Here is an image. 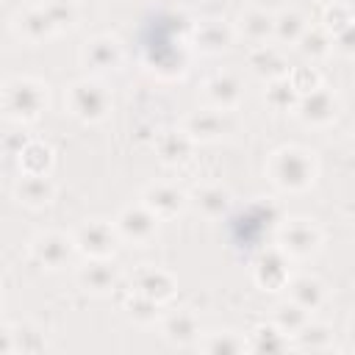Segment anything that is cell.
Instances as JSON below:
<instances>
[{
  "instance_id": "obj_10",
  "label": "cell",
  "mask_w": 355,
  "mask_h": 355,
  "mask_svg": "<svg viewBox=\"0 0 355 355\" xmlns=\"http://www.w3.org/2000/svg\"><path fill=\"white\" fill-rule=\"evenodd\" d=\"M255 280L261 288L269 291H280L288 288V266H286V252L283 250H269L261 255L258 266H255Z\"/></svg>"
},
{
  "instance_id": "obj_20",
  "label": "cell",
  "mask_w": 355,
  "mask_h": 355,
  "mask_svg": "<svg viewBox=\"0 0 355 355\" xmlns=\"http://www.w3.org/2000/svg\"><path fill=\"white\" fill-rule=\"evenodd\" d=\"M164 333H166V338H169L172 344L186 347V344H191V341L200 336V324H197L194 313H189V311H178V313L166 316V322H164Z\"/></svg>"
},
{
  "instance_id": "obj_28",
  "label": "cell",
  "mask_w": 355,
  "mask_h": 355,
  "mask_svg": "<svg viewBox=\"0 0 355 355\" xmlns=\"http://www.w3.org/2000/svg\"><path fill=\"white\" fill-rule=\"evenodd\" d=\"M227 205H230V194L222 186H205V189L197 191V208L205 216H211V219L214 216H222L227 211Z\"/></svg>"
},
{
  "instance_id": "obj_24",
  "label": "cell",
  "mask_w": 355,
  "mask_h": 355,
  "mask_svg": "<svg viewBox=\"0 0 355 355\" xmlns=\"http://www.w3.org/2000/svg\"><path fill=\"white\" fill-rule=\"evenodd\" d=\"M286 347H288V336L275 322L272 324H261L252 333V341H250L252 352H283Z\"/></svg>"
},
{
  "instance_id": "obj_31",
  "label": "cell",
  "mask_w": 355,
  "mask_h": 355,
  "mask_svg": "<svg viewBox=\"0 0 355 355\" xmlns=\"http://www.w3.org/2000/svg\"><path fill=\"white\" fill-rule=\"evenodd\" d=\"M333 344V333L324 327V324H305L300 333H297V347L302 349H327Z\"/></svg>"
},
{
  "instance_id": "obj_19",
  "label": "cell",
  "mask_w": 355,
  "mask_h": 355,
  "mask_svg": "<svg viewBox=\"0 0 355 355\" xmlns=\"http://www.w3.org/2000/svg\"><path fill=\"white\" fill-rule=\"evenodd\" d=\"M288 291H291V300H294L297 305H302L308 313L316 311V308L324 302V288H322V283H319L316 277H308V275L288 280Z\"/></svg>"
},
{
  "instance_id": "obj_25",
  "label": "cell",
  "mask_w": 355,
  "mask_h": 355,
  "mask_svg": "<svg viewBox=\"0 0 355 355\" xmlns=\"http://www.w3.org/2000/svg\"><path fill=\"white\" fill-rule=\"evenodd\" d=\"M266 103H269L275 111H288V108H297V103H300V92L291 86L288 75H286V78H275V80H269V89H266Z\"/></svg>"
},
{
  "instance_id": "obj_8",
  "label": "cell",
  "mask_w": 355,
  "mask_h": 355,
  "mask_svg": "<svg viewBox=\"0 0 355 355\" xmlns=\"http://www.w3.org/2000/svg\"><path fill=\"white\" fill-rule=\"evenodd\" d=\"M297 114L308 125H327L338 114V100L333 97V92H327L324 86H319V89H313V92H308V94L300 97Z\"/></svg>"
},
{
  "instance_id": "obj_17",
  "label": "cell",
  "mask_w": 355,
  "mask_h": 355,
  "mask_svg": "<svg viewBox=\"0 0 355 355\" xmlns=\"http://www.w3.org/2000/svg\"><path fill=\"white\" fill-rule=\"evenodd\" d=\"M241 31L250 42L263 44L275 36V14H269L263 8H250L241 14Z\"/></svg>"
},
{
  "instance_id": "obj_34",
  "label": "cell",
  "mask_w": 355,
  "mask_h": 355,
  "mask_svg": "<svg viewBox=\"0 0 355 355\" xmlns=\"http://www.w3.org/2000/svg\"><path fill=\"white\" fill-rule=\"evenodd\" d=\"M352 22V14H349V6L347 3H333L327 6V14H324V28L338 33L341 28H347Z\"/></svg>"
},
{
  "instance_id": "obj_30",
  "label": "cell",
  "mask_w": 355,
  "mask_h": 355,
  "mask_svg": "<svg viewBox=\"0 0 355 355\" xmlns=\"http://www.w3.org/2000/svg\"><path fill=\"white\" fill-rule=\"evenodd\" d=\"M297 44H300V50H302L305 55H311V58H322V55L330 53V47H333V36L327 33V28H308Z\"/></svg>"
},
{
  "instance_id": "obj_26",
  "label": "cell",
  "mask_w": 355,
  "mask_h": 355,
  "mask_svg": "<svg viewBox=\"0 0 355 355\" xmlns=\"http://www.w3.org/2000/svg\"><path fill=\"white\" fill-rule=\"evenodd\" d=\"M17 155H19V166H22L25 175H47V166L53 161L50 150L39 141H28Z\"/></svg>"
},
{
  "instance_id": "obj_21",
  "label": "cell",
  "mask_w": 355,
  "mask_h": 355,
  "mask_svg": "<svg viewBox=\"0 0 355 355\" xmlns=\"http://www.w3.org/2000/svg\"><path fill=\"white\" fill-rule=\"evenodd\" d=\"M230 39H233V31H230L225 22H219V19L202 22V25L197 28V36H194V42H197L205 53H219V50H225V47L230 44Z\"/></svg>"
},
{
  "instance_id": "obj_14",
  "label": "cell",
  "mask_w": 355,
  "mask_h": 355,
  "mask_svg": "<svg viewBox=\"0 0 355 355\" xmlns=\"http://www.w3.org/2000/svg\"><path fill=\"white\" fill-rule=\"evenodd\" d=\"M133 291H136V294H144V297H150V300H155V302H166V300L175 294V283H172V277H169L166 272H161V269H144V272H139Z\"/></svg>"
},
{
  "instance_id": "obj_11",
  "label": "cell",
  "mask_w": 355,
  "mask_h": 355,
  "mask_svg": "<svg viewBox=\"0 0 355 355\" xmlns=\"http://www.w3.org/2000/svg\"><path fill=\"white\" fill-rule=\"evenodd\" d=\"M250 67H252L255 75L269 78V80H275V78H286V75H288V67H286L280 50L272 47V44H258V47L252 50V55H250Z\"/></svg>"
},
{
  "instance_id": "obj_4",
  "label": "cell",
  "mask_w": 355,
  "mask_h": 355,
  "mask_svg": "<svg viewBox=\"0 0 355 355\" xmlns=\"http://www.w3.org/2000/svg\"><path fill=\"white\" fill-rule=\"evenodd\" d=\"M116 241H119V230L111 227L108 222L103 219H92L86 222L78 233H75V244L83 255L89 258H111L114 250H116Z\"/></svg>"
},
{
  "instance_id": "obj_3",
  "label": "cell",
  "mask_w": 355,
  "mask_h": 355,
  "mask_svg": "<svg viewBox=\"0 0 355 355\" xmlns=\"http://www.w3.org/2000/svg\"><path fill=\"white\" fill-rule=\"evenodd\" d=\"M69 111L83 119V122H100L105 114H108V105H111V97L108 92L94 83V80H78L69 86Z\"/></svg>"
},
{
  "instance_id": "obj_37",
  "label": "cell",
  "mask_w": 355,
  "mask_h": 355,
  "mask_svg": "<svg viewBox=\"0 0 355 355\" xmlns=\"http://www.w3.org/2000/svg\"><path fill=\"white\" fill-rule=\"evenodd\" d=\"M333 44H336L341 53L355 55V19H352L347 28H341L338 33H333Z\"/></svg>"
},
{
  "instance_id": "obj_12",
  "label": "cell",
  "mask_w": 355,
  "mask_h": 355,
  "mask_svg": "<svg viewBox=\"0 0 355 355\" xmlns=\"http://www.w3.org/2000/svg\"><path fill=\"white\" fill-rule=\"evenodd\" d=\"M191 144H194V139L186 130H164L155 141V150H158V158L164 164H180L189 158Z\"/></svg>"
},
{
  "instance_id": "obj_2",
  "label": "cell",
  "mask_w": 355,
  "mask_h": 355,
  "mask_svg": "<svg viewBox=\"0 0 355 355\" xmlns=\"http://www.w3.org/2000/svg\"><path fill=\"white\" fill-rule=\"evenodd\" d=\"M47 103V92L42 83L31 78H17L6 86V114L17 122H31L42 114Z\"/></svg>"
},
{
  "instance_id": "obj_32",
  "label": "cell",
  "mask_w": 355,
  "mask_h": 355,
  "mask_svg": "<svg viewBox=\"0 0 355 355\" xmlns=\"http://www.w3.org/2000/svg\"><path fill=\"white\" fill-rule=\"evenodd\" d=\"M250 344L244 341V338H239L236 333H214V338H208L205 344H202V349L205 352H222V355H230V352H241V349H247Z\"/></svg>"
},
{
  "instance_id": "obj_6",
  "label": "cell",
  "mask_w": 355,
  "mask_h": 355,
  "mask_svg": "<svg viewBox=\"0 0 355 355\" xmlns=\"http://www.w3.org/2000/svg\"><path fill=\"white\" fill-rule=\"evenodd\" d=\"M155 227H158V216L141 202V205H133V208H125L116 219V230L122 239L128 241H150L155 236Z\"/></svg>"
},
{
  "instance_id": "obj_13",
  "label": "cell",
  "mask_w": 355,
  "mask_h": 355,
  "mask_svg": "<svg viewBox=\"0 0 355 355\" xmlns=\"http://www.w3.org/2000/svg\"><path fill=\"white\" fill-rule=\"evenodd\" d=\"M205 92H208V100H211L216 108H222V111H225V108H233V105L241 100V83H239V78L230 75V72L214 75V78L208 80Z\"/></svg>"
},
{
  "instance_id": "obj_15",
  "label": "cell",
  "mask_w": 355,
  "mask_h": 355,
  "mask_svg": "<svg viewBox=\"0 0 355 355\" xmlns=\"http://www.w3.org/2000/svg\"><path fill=\"white\" fill-rule=\"evenodd\" d=\"M183 130L197 141H211V139H216V136H222L225 133V116L219 114V111H197V114H191L189 119H186V125H183Z\"/></svg>"
},
{
  "instance_id": "obj_7",
  "label": "cell",
  "mask_w": 355,
  "mask_h": 355,
  "mask_svg": "<svg viewBox=\"0 0 355 355\" xmlns=\"http://www.w3.org/2000/svg\"><path fill=\"white\" fill-rule=\"evenodd\" d=\"M319 247V227L308 219H291L280 230V250L297 258L311 255Z\"/></svg>"
},
{
  "instance_id": "obj_9",
  "label": "cell",
  "mask_w": 355,
  "mask_h": 355,
  "mask_svg": "<svg viewBox=\"0 0 355 355\" xmlns=\"http://www.w3.org/2000/svg\"><path fill=\"white\" fill-rule=\"evenodd\" d=\"M158 219H169V216H175V214H180L183 211V205H186V194L178 189V186H172V183H155V186H150L147 191H144V200H141Z\"/></svg>"
},
{
  "instance_id": "obj_39",
  "label": "cell",
  "mask_w": 355,
  "mask_h": 355,
  "mask_svg": "<svg viewBox=\"0 0 355 355\" xmlns=\"http://www.w3.org/2000/svg\"><path fill=\"white\" fill-rule=\"evenodd\" d=\"M322 3H327V6H333V3H347V0H322Z\"/></svg>"
},
{
  "instance_id": "obj_18",
  "label": "cell",
  "mask_w": 355,
  "mask_h": 355,
  "mask_svg": "<svg viewBox=\"0 0 355 355\" xmlns=\"http://www.w3.org/2000/svg\"><path fill=\"white\" fill-rule=\"evenodd\" d=\"M17 197L25 205H47L53 200V183L47 180V175H22V180L17 183Z\"/></svg>"
},
{
  "instance_id": "obj_33",
  "label": "cell",
  "mask_w": 355,
  "mask_h": 355,
  "mask_svg": "<svg viewBox=\"0 0 355 355\" xmlns=\"http://www.w3.org/2000/svg\"><path fill=\"white\" fill-rule=\"evenodd\" d=\"M44 11H47L50 22L55 25V31H64V28H69L75 22V6L67 3V0H50L44 6Z\"/></svg>"
},
{
  "instance_id": "obj_22",
  "label": "cell",
  "mask_w": 355,
  "mask_h": 355,
  "mask_svg": "<svg viewBox=\"0 0 355 355\" xmlns=\"http://www.w3.org/2000/svg\"><path fill=\"white\" fill-rule=\"evenodd\" d=\"M86 64H92L94 69H111L119 64V44L108 36H100L94 42H89L86 53H83Z\"/></svg>"
},
{
  "instance_id": "obj_36",
  "label": "cell",
  "mask_w": 355,
  "mask_h": 355,
  "mask_svg": "<svg viewBox=\"0 0 355 355\" xmlns=\"http://www.w3.org/2000/svg\"><path fill=\"white\" fill-rule=\"evenodd\" d=\"M158 305H161V302H155V300H150V297H144V294H136V291H133V300L128 302L130 313H133L136 319H141V322L155 319V316H158Z\"/></svg>"
},
{
  "instance_id": "obj_5",
  "label": "cell",
  "mask_w": 355,
  "mask_h": 355,
  "mask_svg": "<svg viewBox=\"0 0 355 355\" xmlns=\"http://www.w3.org/2000/svg\"><path fill=\"white\" fill-rule=\"evenodd\" d=\"M72 250H78L75 239H67V236H61V233L36 236L33 244H31L33 258H36L44 269H61V266H67V261L72 258Z\"/></svg>"
},
{
  "instance_id": "obj_29",
  "label": "cell",
  "mask_w": 355,
  "mask_h": 355,
  "mask_svg": "<svg viewBox=\"0 0 355 355\" xmlns=\"http://www.w3.org/2000/svg\"><path fill=\"white\" fill-rule=\"evenodd\" d=\"M305 31H308V22L297 11H283L275 17V36L283 42H300Z\"/></svg>"
},
{
  "instance_id": "obj_38",
  "label": "cell",
  "mask_w": 355,
  "mask_h": 355,
  "mask_svg": "<svg viewBox=\"0 0 355 355\" xmlns=\"http://www.w3.org/2000/svg\"><path fill=\"white\" fill-rule=\"evenodd\" d=\"M349 341L355 344V324H352V330H349Z\"/></svg>"
},
{
  "instance_id": "obj_35",
  "label": "cell",
  "mask_w": 355,
  "mask_h": 355,
  "mask_svg": "<svg viewBox=\"0 0 355 355\" xmlns=\"http://www.w3.org/2000/svg\"><path fill=\"white\" fill-rule=\"evenodd\" d=\"M288 80H291V86L300 92V97L308 94V92H313V89H319V75H316L311 67H300V69L288 72Z\"/></svg>"
},
{
  "instance_id": "obj_27",
  "label": "cell",
  "mask_w": 355,
  "mask_h": 355,
  "mask_svg": "<svg viewBox=\"0 0 355 355\" xmlns=\"http://www.w3.org/2000/svg\"><path fill=\"white\" fill-rule=\"evenodd\" d=\"M275 324L286 333V336H297L305 324H308V311L302 305H297L294 300L291 302H283L275 308Z\"/></svg>"
},
{
  "instance_id": "obj_23",
  "label": "cell",
  "mask_w": 355,
  "mask_h": 355,
  "mask_svg": "<svg viewBox=\"0 0 355 355\" xmlns=\"http://www.w3.org/2000/svg\"><path fill=\"white\" fill-rule=\"evenodd\" d=\"M19 33H22L25 39H31V42H42V39H47L50 33H55V25L50 22L44 6H42V8H31V11H25V14L19 17Z\"/></svg>"
},
{
  "instance_id": "obj_16",
  "label": "cell",
  "mask_w": 355,
  "mask_h": 355,
  "mask_svg": "<svg viewBox=\"0 0 355 355\" xmlns=\"http://www.w3.org/2000/svg\"><path fill=\"white\" fill-rule=\"evenodd\" d=\"M78 277H80L83 288L92 294H105L116 283V272H114V266L105 263V258H92V263H86Z\"/></svg>"
},
{
  "instance_id": "obj_1",
  "label": "cell",
  "mask_w": 355,
  "mask_h": 355,
  "mask_svg": "<svg viewBox=\"0 0 355 355\" xmlns=\"http://www.w3.org/2000/svg\"><path fill=\"white\" fill-rule=\"evenodd\" d=\"M269 175H272V180L280 189H286V191H302L316 178L313 153H308L302 147H283V150H277L272 155Z\"/></svg>"
}]
</instances>
